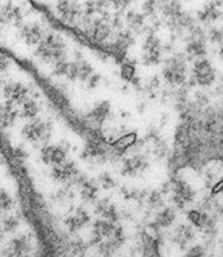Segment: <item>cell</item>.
Listing matches in <instances>:
<instances>
[{
    "label": "cell",
    "mask_w": 223,
    "mask_h": 257,
    "mask_svg": "<svg viewBox=\"0 0 223 257\" xmlns=\"http://www.w3.org/2000/svg\"><path fill=\"white\" fill-rule=\"evenodd\" d=\"M53 74L57 76H63L69 80H81L86 83L96 72L92 64L82 58L76 60H67L66 58H62L54 62Z\"/></svg>",
    "instance_id": "6da1fadb"
},
{
    "label": "cell",
    "mask_w": 223,
    "mask_h": 257,
    "mask_svg": "<svg viewBox=\"0 0 223 257\" xmlns=\"http://www.w3.org/2000/svg\"><path fill=\"white\" fill-rule=\"evenodd\" d=\"M66 43L61 35L55 32H50L43 36L35 50V56L45 63H54L57 60L65 58Z\"/></svg>",
    "instance_id": "7a4b0ae2"
},
{
    "label": "cell",
    "mask_w": 223,
    "mask_h": 257,
    "mask_svg": "<svg viewBox=\"0 0 223 257\" xmlns=\"http://www.w3.org/2000/svg\"><path fill=\"white\" fill-rule=\"evenodd\" d=\"M80 23L82 24V27L85 30L86 35L97 43L106 42L113 32V26L110 24L112 19L108 14L94 16V18H89V16H85L82 14Z\"/></svg>",
    "instance_id": "3957f363"
},
{
    "label": "cell",
    "mask_w": 223,
    "mask_h": 257,
    "mask_svg": "<svg viewBox=\"0 0 223 257\" xmlns=\"http://www.w3.org/2000/svg\"><path fill=\"white\" fill-rule=\"evenodd\" d=\"M164 79L172 86H180L187 79V59L182 54L168 58L163 67Z\"/></svg>",
    "instance_id": "277c9868"
},
{
    "label": "cell",
    "mask_w": 223,
    "mask_h": 257,
    "mask_svg": "<svg viewBox=\"0 0 223 257\" xmlns=\"http://www.w3.org/2000/svg\"><path fill=\"white\" fill-rule=\"evenodd\" d=\"M50 134H51V124L39 118L30 119V122H27L22 128V136L31 144L45 142L50 138Z\"/></svg>",
    "instance_id": "5b68a950"
},
{
    "label": "cell",
    "mask_w": 223,
    "mask_h": 257,
    "mask_svg": "<svg viewBox=\"0 0 223 257\" xmlns=\"http://www.w3.org/2000/svg\"><path fill=\"white\" fill-rule=\"evenodd\" d=\"M163 55V46L162 42L158 36L151 34L146 36L145 42L142 44V54L141 60L145 66H156L162 62Z\"/></svg>",
    "instance_id": "8992f818"
},
{
    "label": "cell",
    "mask_w": 223,
    "mask_h": 257,
    "mask_svg": "<svg viewBox=\"0 0 223 257\" xmlns=\"http://www.w3.org/2000/svg\"><path fill=\"white\" fill-rule=\"evenodd\" d=\"M192 78L195 83L200 87H210L216 79L215 68L208 60L200 58L195 62L194 68H192Z\"/></svg>",
    "instance_id": "52a82bcc"
},
{
    "label": "cell",
    "mask_w": 223,
    "mask_h": 257,
    "mask_svg": "<svg viewBox=\"0 0 223 257\" xmlns=\"http://www.w3.org/2000/svg\"><path fill=\"white\" fill-rule=\"evenodd\" d=\"M55 10L59 18L67 24L80 23L84 14V10L77 0H58Z\"/></svg>",
    "instance_id": "ba28073f"
},
{
    "label": "cell",
    "mask_w": 223,
    "mask_h": 257,
    "mask_svg": "<svg viewBox=\"0 0 223 257\" xmlns=\"http://www.w3.org/2000/svg\"><path fill=\"white\" fill-rule=\"evenodd\" d=\"M150 168V161L142 154H133L122 161L121 174L125 177H137L146 172Z\"/></svg>",
    "instance_id": "9c48e42d"
},
{
    "label": "cell",
    "mask_w": 223,
    "mask_h": 257,
    "mask_svg": "<svg viewBox=\"0 0 223 257\" xmlns=\"http://www.w3.org/2000/svg\"><path fill=\"white\" fill-rule=\"evenodd\" d=\"M172 200L179 208H184L187 204H191L195 200V190L184 180L175 181L172 185Z\"/></svg>",
    "instance_id": "30bf717a"
},
{
    "label": "cell",
    "mask_w": 223,
    "mask_h": 257,
    "mask_svg": "<svg viewBox=\"0 0 223 257\" xmlns=\"http://www.w3.org/2000/svg\"><path fill=\"white\" fill-rule=\"evenodd\" d=\"M3 95H5L7 102H11L15 106L22 104L26 99H29L30 88L27 84L22 82H11L3 86Z\"/></svg>",
    "instance_id": "8fae6325"
},
{
    "label": "cell",
    "mask_w": 223,
    "mask_h": 257,
    "mask_svg": "<svg viewBox=\"0 0 223 257\" xmlns=\"http://www.w3.org/2000/svg\"><path fill=\"white\" fill-rule=\"evenodd\" d=\"M117 228V222L106 220V218H98L97 221H94L93 226H92V244L97 245L98 242L113 236Z\"/></svg>",
    "instance_id": "7c38bea8"
},
{
    "label": "cell",
    "mask_w": 223,
    "mask_h": 257,
    "mask_svg": "<svg viewBox=\"0 0 223 257\" xmlns=\"http://www.w3.org/2000/svg\"><path fill=\"white\" fill-rule=\"evenodd\" d=\"M50 176L55 182H61V184H65V182H70L73 181L76 177L78 176V169L76 166L73 161H62L61 164L54 165L53 169H51V173Z\"/></svg>",
    "instance_id": "4fadbf2b"
},
{
    "label": "cell",
    "mask_w": 223,
    "mask_h": 257,
    "mask_svg": "<svg viewBox=\"0 0 223 257\" xmlns=\"http://www.w3.org/2000/svg\"><path fill=\"white\" fill-rule=\"evenodd\" d=\"M124 242H125V233H124V229L121 226H118L113 236H110L109 238L98 242V253L102 254V256H112L121 248Z\"/></svg>",
    "instance_id": "5bb4252c"
},
{
    "label": "cell",
    "mask_w": 223,
    "mask_h": 257,
    "mask_svg": "<svg viewBox=\"0 0 223 257\" xmlns=\"http://www.w3.org/2000/svg\"><path fill=\"white\" fill-rule=\"evenodd\" d=\"M19 35H21V39L27 46L33 47V46H38L39 44V42L43 39V36L46 34L41 24L37 23V22H30V23H26L22 26Z\"/></svg>",
    "instance_id": "9a60e30c"
},
{
    "label": "cell",
    "mask_w": 223,
    "mask_h": 257,
    "mask_svg": "<svg viewBox=\"0 0 223 257\" xmlns=\"http://www.w3.org/2000/svg\"><path fill=\"white\" fill-rule=\"evenodd\" d=\"M31 238L26 234H19V236L14 237L13 240L10 241L9 245L6 246V249L2 252L3 256H25L29 254L31 250Z\"/></svg>",
    "instance_id": "2e32d148"
},
{
    "label": "cell",
    "mask_w": 223,
    "mask_h": 257,
    "mask_svg": "<svg viewBox=\"0 0 223 257\" xmlns=\"http://www.w3.org/2000/svg\"><path fill=\"white\" fill-rule=\"evenodd\" d=\"M223 16V0H211L199 11L198 20L204 24H212Z\"/></svg>",
    "instance_id": "e0dca14e"
},
{
    "label": "cell",
    "mask_w": 223,
    "mask_h": 257,
    "mask_svg": "<svg viewBox=\"0 0 223 257\" xmlns=\"http://www.w3.org/2000/svg\"><path fill=\"white\" fill-rule=\"evenodd\" d=\"M89 222V213L82 208L76 209V210H74L69 217H66L65 221H63V224H65V226L67 228V230L71 233H76L78 232V230H81V229L85 228Z\"/></svg>",
    "instance_id": "ac0fdd59"
},
{
    "label": "cell",
    "mask_w": 223,
    "mask_h": 257,
    "mask_svg": "<svg viewBox=\"0 0 223 257\" xmlns=\"http://www.w3.org/2000/svg\"><path fill=\"white\" fill-rule=\"evenodd\" d=\"M172 240L180 248L184 249L195 240V229L192 224H180L172 233Z\"/></svg>",
    "instance_id": "d6986e66"
},
{
    "label": "cell",
    "mask_w": 223,
    "mask_h": 257,
    "mask_svg": "<svg viewBox=\"0 0 223 257\" xmlns=\"http://www.w3.org/2000/svg\"><path fill=\"white\" fill-rule=\"evenodd\" d=\"M23 19V12L21 7L9 0L7 3L2 4L0 10V22L5 24H19Z\"/></svg>",
    "instance_id": "ffe728a7"
},
{
    "label": "cell",
    "mask_w": 223,
    "mask_h": 257,
    "mask_svg": "<svg viewBox=\"0 0 223 257\" xmlns=\"http://www.w3.org/2000/svg\"><path fill=\"white\" fill-rule=\"evenodd\" d=\"M41 158L43 164L54 166L66 160V150L59 145H47L41 150Z\"/></svg>",
    "instance_id": "44dd1931"
},
{
    "label": "cell",
    "mask_w": 223,
    "mask_h": 257,
    "mask_svg": "<svg viewBox=\"0 0 223 257\" xmlns=\"http://www.w3.org/2000/svg\"><path fill=\"white\" fill-rule=\"evenodd\" d=\"M134 43L133 35L130 34L129 31H121L116 36V39L113 40V43H112V52H113L116 56H124L126 55V52L130 48V46Z\"/></svg>",
    "instance_id": "7402d4cb"
},
{
    "label": "cell",
    "mask_w": 223,
    "mask_h": 257,
    "mask_svg": "<svg viewBox=\"0 0 223 257\" xmlns=\"http://www.w3.org/2000/svg\"><path fill=\"white\" fill-rule=\"evenodd\" d=\"M110 114V103L108 100H102L94 106L86 115V119L94 124H102L108 119Z\"/></svg>",
    "instance_id": "603a6c76"
},
{
    "label": "cell",
    "mask_w": 223,
    "mask_h": 257,
    "mask_svg": "<svg viewBox=\"0 0 223 257\" xmlns=\"http://www.w3.org/2000/svg\"><path fill=\"white\" fill-rule=\"evenodd\" d=\"M187 217H188L190 224L194 225V228H198L204 232H210V229L214 228V222L211 221L207 213L200 212V210H190Z\"/></svg>",
    "instance_id": "cb8c5ba5"
},
{
    "label": "cell",
    "mask_w": 223,
    "mask_h": 257,
    "mask_svg": "<svg viewBox=\"0 0 223 257\" xmlns=\"http://www.w3.org/2000/svg\"><path fill=\"white\" fill-rule=\"evenodd\" d=\"M175 220H176V213H175L174 209L164 208L156 214L155 221L151 224V226H152V229H155V230L170 228L171 225H174Z\"/></svg>",
    "instance_id": "d4e9b609"
},
{
    "label": "cell",
    "mask_w": 223,
    "mask_h": 257,
    "mask_svg": "<svg viewBox=\"0 0 223 257\" xmlns=\"http://www.w3.org/2000/svg\"><path fill=\"white\" fill-rule=\"evenodd\" d=\"M110 6L109 0H86L84 6V15L94 18L97 15H104Z\"/></svg>",
    "instance_id": "484cf974"
},
{
    "label": "cell",
    "mask_w": 223,
    "mask_h": 257,
    "mask_svg": "<svg viewBox=\"0 0 223 257\" xmlns=\"http://www.w3.org/2000/svg\"><path fill=\"white\" fill-rule=\"evenodd\" d=\"M96 213L100 214L102 218H106V220L114 221V222H117L118 221V212L116 206H114L109 200H100L97 201V205H96Z\"/></svg>",
    "instance_id": "4316f807"
},
{
    "label": "cell",
    "mask_w": 223,
    "mask_h": 257,
    "mask_svg": "<svg viewBox=\"0 0 223 257\" xmlns=\"http://www.w3.org/2000/svg\"><path fill=\"white\" fill-rule=\"evenodd\" d=\"M17 115L18 111L15 104L6 100V103L0 104V127H10L15 122Z\"/></svg>",
    "instance_id": "83f0119b"
},
{
    "label": "cell",
    "mask_w": 223,
    "mask_h": 257,
    "mask_svg": "<svg viewBox=\"0 0 223 257\" xmlns=\"http://www.w3.org/2000/svg\"><path fill=\"white\" fill-rule=\"evenodd\" d=\"M81 198L85 202H94L98 197V186L86 178L81 185Z\"/></svg>",
    "instance_id": "f1b7e54d"
},
{
    "label": "cell",
    "mask_w": 223,
    "mask_h": 257,
    "mask_svg": "<svg viewBox=\"0 0 223 257\" xmlns=\"http://www.w3.org/2000/svg\"><path fill=\"white\" fill-rule=\"evenodd\" d=\"M38 114H39V104L35 102L34 99H26L23 103H22L21 108V116L22 118H26V119H33V118H37Z\"/></svg>",
    "instance_id": "f546056e"
},
{
    "label": "cell",
    "mask_w": 223,
    "mask_h": 257,
    "mask_svg": "<svg viewBox=\"0 0 223 257\" xmlns=\"http://www.w3.org/2000/svg\"><path fill=\"white\" fill-rule=\"evenodd\" d=\"M106 149L100 140H90L88 141V144H86V148H85V154L86 156L92 157H101V156H105L106 154Z\"/></svg>",
    "instance_id": "4dcf8cb0"
},
{
    "label": "cell",
    "mask_w": 223,
    "mask_h": 257,
    "mask_svg": "<svg viewBox=\"0 0 223 257\" xmlns=\"http://www.w3.org/2000/svg\"><path fill=\"white\" fill-rule=\"evenodd\" d=\"M144 20H145V15L140 14V12L133 11L126 15V23H128L130 30H133V31H138L144 26Z\"/></svg>",
    "instance_id": "1f68e13d"
},
{
    "label": "cell",
    "mask_w": 223,
    "mask_h": 257,
    "mask_svg": "<svg viewBox=\"0 0 223 257\" xmlns=\"http://www.w3.org/2000/svg\"><path fill=\"white\" fill-rule=\"evenodd\" d=\"M19 225H21V221L17 216H7L2 221V229L6 233H14L19 228Z\"/></svg>",
    "instance_id": "d6a6232c"
},
{
    "label": "cell",
    "mask_w": 223,
    "mask_h": 257,
    "mask_svg": "<svg viewBox=\"0 0 223 257\" xmlns=\"http://www.w3.org/2000/svg\"><path fill=\"white\" fill-rule=\"evenodd\" d=\"M14 208L13 197L10 196L6 190L0 189V212H9Z\"/></svg>",
    "instance_id": "836d02e7"
},
{
    "label": "cell",
    "mask_w": 223,
    "mask_h": 257,
    "mask_svg": "<svg viewBox=\"0 0 223 257\" xmlns=\"http://www.w3.org/2000/svg\"><path fill=\"white\" fill-rule=\"evenodd\" d=\"M207 39L210 40L211 43L214 44H223V28L222 27H214L211 28L210 31H208V36H207Z\"/></svg>",
    "instance_id": "e575fe53"
},
{
    "label": "cell",
    "mask_w": 223,
    "mask_h": 257,
    "mask_svg": "<svg viewBox=\"0 0 223 257\" xmlns=\"http://www.w3.org/2000/svg\"><path fill=\"white\" fill-rule=\"evenodd\" d=\"M98 184H100V186L104 189H110V188H113L114 186V180L112 178V177L108 174V173H104V174H101L100 176V178H98Z\"/></svg>",
    "instance_id": "d590c367"
},
{
    "label": "cell",
    "mask_w": 223,
    "mask_h": 257,
    "mask_svg": "<svg viewBox=\"0 0 223 257\" xmlns=\"http://www.w3.org/2000/svg\"><path fill=\"white\" fill-rule=\"evenodd\" d=\"M121 75L124 79L132 80L134 76V66L132 63H124L121 67Z\"/></svg>",
    "instance_id": "8d00e7d4"
},
{
    "label": "cell",
    "mask_w": 223,
    "mask_h": 257,
    "mask_svg": "<svg viewBox=\"0 0 223 257\" xmlns=\"http://www.w3.org/2000/svg\"><path fill=\"white\" fill-rule=\"evenodd\" d=\"M70 248H71V253H73V254H85L86 245L84 244V241L82 240L73 241L71 245H70Z\"/></svg>",
    "instance_id": "74e56055"
},
{
    "label": "cell",
    "mask_w": 223,
    "mask_h": 257,
    "mask_svg": "<svg viewBox=\"0 0 223 257\" xmlns=\"http://www.w3.org/2000/svg\"><path fill=\"white\" fill-rule=\"evenodd\" d=\"M158 0H146L145 3L142 4V14L144 15H152L156 7H158Z\"/></svg>",
    "instance_id": "f35d334b"
},
{
    "label": "cell",
    "mask_w": 223,
    "mask_h": 257,
    "mask_svg": "<svg viewBox=\"0 0 223 257\" xmlns=\"http://www.w3.org/2000/svg\"><path fill=\"white\" fill-rule=\"evenodd\" d=\"M204 254H206V253H204V249H203L202 245H194V246H191V248L186 252V256L188 257L204 256Z\"/></svg>",
    "instance_id": "ab89813d"
},
{
    "label": "cell",
    "mask_w": 223,
    "mask_h": 257,
    "mask_svg": "<svg viewBox=\"0 0 223 257\" xmlns=\"http://www.w3.org/2000/svg\"><path fill=\"white\" fill-rule=\"evenodd\" d=\"M109 2H110V6H113L116 10L122 11V10H125V8L129 7L133 0H109Z\"/></svg>",
    "instance_id": "60d3db41"
},
{
    "label": "cell",
    "mask_w": 223,
    "mask_h": 257,
    "mask_svg": "<svg viewBox=\"0 0 223 257\" xmlns=\"http://www.w3.org/2000/svg\"><path fill=\"white\" fill-rule=\"evenodd\" d=\"M10 68V60L7 56L0 55V74L6 72Z\"/></svg>",
    "instance_id": "b9f144b4"
},
{
    "label": "cell",
    "mask_w": 223,
    "mask_h": 257,
    "mask_svg": "<svg viewBox=\"0 0 223 257\" xmlns=\"http://www.w3.org/2000/svg\"><path fill=\"white\" fill-rule=\"evenodd\" d=\"M222 190H223V180L219 181V182H216V184H215V186L212 188V193H214V194H216V193L222 192Z\"/></svg>",
    "instance_id": "7bdbcfd3"
},
{
    "label": "cell",
    "mask_w": 223,
    "mask_h": 257,
    "mask_svg": "<svg viewBox=\"0 0 223 257\" xmlns=\"http://www.w3.org/2000/svg\"><path fill=\"white\" fill-rule=\"evenodd\" d=\"M219 56H220V58H222V60H223V44L220 46V50H219Z\"/></svg>",
    "instance_id": "ee69618b"
},
{
    "label": "cell",
    "mask_w": 223,
    "mask_h": 257,
    "mask_svg": "<svg viewBox=\"0 0 223 257\" xmlns=\"http://www.w3.org/2000/svg\"><path fill=\"white\" fill-rule=\"evenodd\" d=\"M3 90V80H2V78H0V91Z\"/></svg>",
    "instance_id": "f6af8a7d"
},
{
    "label": "cell",
    "mask_w": 223,
    "mask_h": 257,
    "mask_svg": "<svg viewBox=\"0 0 223 257\" xmlns=\"http://www.w3.org/2000/svg\"><path fill=\"white\" fill-rule=\"evenodd\" d=\"M0 10H2V3H0Z\"/></svg>",
    "instance_id": "bcb514c9"
}]
</instances>
